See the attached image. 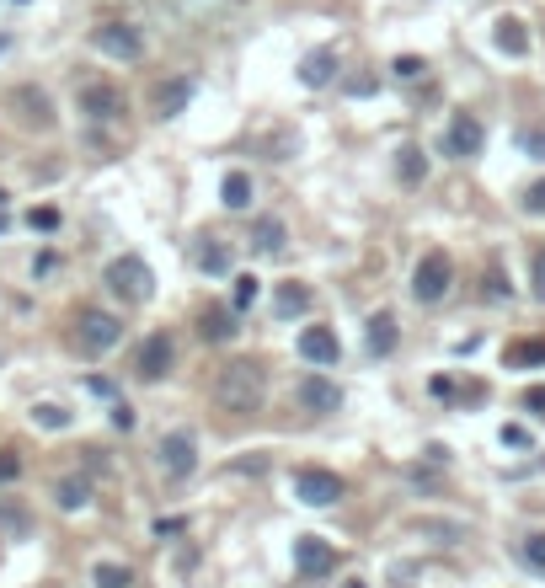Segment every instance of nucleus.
Returning a JSON list of instances; mask_svg holds the SVG:
<instances>
[{
    "label": "nucleus",
    "instance_id": "obj_1",
    "mask_svg": "<svg viewBox=\"0 0 545 588\" xmlns=\"http://www.w3.org/2000/svg\"><path fill=\"white\" fill-rule=\"evenodd\" d=\"M214 401H220L225 412H236V417L262 412V401H268V369H262L257 359L225 364L220 380H214Z\"/></svg>",
    "mask_w": 545,
    "mask_h": 588
},
{
    "label": "nucleus",
    "instance_id": "obj_2",
    "mask_svg": "<svg viewBox=\"0 0 545 588\" xmlns=\"http://www.w3.org/2000/svg\"><path fill=\"white\" fill-rule=\"evenodd\" d=\"M102 284L113 289L123 305H145L150 294H155V273H150V262H145V257L123 252V257H113V262H107Z\"/></svg>",
    "mask_w": 545,
    "mask_h": 588
},
{
    "label": "nucleus",
    "instance_id": "obj_3",
    "mask_svg": "<svg viewBox=\"0 0 545 588\" xmlns=\"http://www.w3.org/2000/svg\"><path fill=\"white\" fill-rule=\"evenodd\" d=\"M449 289H455V257L433 246V252H423L417 268H412V294H417V305H439Z\"/></svg>",
    "mask_w": 545,
    "mask_h": 588
},
{
    "label": "nucleus",
    "instance_id": "obj_4",
    "mask_svg": "<svg viewBox=\"0 0 545 588\" xmlns=\"http://www.w3.org/2000/svg\"><path fill=\"white\" fill-rule=\"evenodd\" d=\"M91 49L118 59V65H139V59H145V38H139V27H129V22H97L91 27Z\"/></svg>",
    "mask_w": 545,
    "mask_h": 588
},
{
    "label": "nucleus",
    "instance_id": "obj_5",
    "mask_svg": "<svg viewBox=\"0 0 545 588\" xmlns=\"http://www.w3.org/2000/svg\"><path fill=\"white\" fill-rule=\"evenodd\" d=\"M75 343L86 353H113L123 343V321L113 311H97V305H86L81 316H75Z\"/></svg>",
    "mask_w": 545,
    "mask_h": 588
},
{
    "label": "nucleus",
    "instance_id": "obj_6",
    "mask_svg": "<svg viewBox=\"0 0 545 588\" xmlns=\"http://www.w3.org/2000/svg\"><path fill=\"white\" fill-rule=\"evenodd\" d=\"M75 107H81L86 123H123V113H129V102L113 81H86L75 91Z\"/></svg>",
    "mask_w": 545,
    "mask_h": 588
},
{
    "label": "nucleus",
    "instance_id": "obj_7",
    "mask_svg": "<svg viewBox=\"0 0 545 588\" xmlns=\"http://www.w3.org/2000/svg\"><path fill=\"white\" fill-rule=\"evenodd\" d=\"M342 476L337 471H321V466H300L294 471V498H300L305 508H332V503H342Z\"/></svg>",
    "mask_w": 545,
    "mask_h": 588
},
{
    "label": "nucleus",
    "instance_id": "obj_8",
    "mask_svg": "<svg viewBox=\"0 0 545 588\" xmlns=\"http://www.w3.org/2000/svg\"><path fill=\"white\" fill-rule=\"evenodd\" d=\"M6 107L17 113L22 129H33V134H49L54 129V102H49V91H43V86H17L6 97Z\"/></svg>",
    "mask_w": 545,
    "mask_h": 588
},
{
    "label": "nucleus",
    "instance_id": "obj_9",
    "mask_svg": "<svg viewBox=\"0 0 545 588\" xmlns=\"http://www.w3.org/2000/svg\"><path fill=\"white\" fill-rule=\"evenodd\" d=\"M161 471L171 476V482H182V476L198 471V439L188 428H177V433H166V439H161Z\"/></svg>",
    "mask_w": 545,
    "mask_h": 588
},
{
    "label": "nucleus",
    "instance_id": "obj_10",
    "mask_svg": "<svg viewBox=\"0 0 545 588\" xmlns=\"http://www.w3.org/2000/svg\"><path fill=\"white\" fill-rule=\"evenodd\" d=\"M171 359H177V348H171V337L166 332H150L145 343H139V359H134V375L155 385V380H166L171 375Z\"/></svg>",
    "mask_w": 545,
    "mask_h": 588
},
{
    "label": "nucleus",
    "instance_id": "obj_11",
    "mask_svg": "<svg viewBox=\"0 0 545 588\" xmlns=\"http://www.w3.org/2000/svg\"><path fill=\"white\" fill-rule=\"evenodd\" d=\"M294 401H300L305 412H316V417L342 412V391H337V380H326V375H300V385H294Z\"/></svg>",
    "mask_w": 545,
    "mask_h": 588
},
{
    "label": "nucleus",
    "instance_id": "obj_12",
    "mask_svg": "<svg viewBox=\"0 0 545 588\" xmlns=\"http://www.w3.org/2000/svg\"><path fill=\"white\" fill-rule=\"evenodd\" d=\"M444 145H449V156L471 161V156H481V145H487V129H481V118H476V113H455V118H449Z\"/></svg>",
    "mask_w": 545,
    "mask_h": 588
},
{
    "label": "nucleus",
    "instance_id": "obj_13",
    "mask_svg": "<svg viewBox=\"0 0 545 588\" xmlns=\"http://www.w3.org/2000/svg\"><path fill=\"white\" fill-rule=\"evenodd\" d=\"M294 567L305 578H326V572H337V551L321 535H294Z\"/></svg>",
    "mask_w": 545,
    "mask_h": 588
},
{
    "label": "nucleus",
    "instance_id": "obj_14",
    "mask_svg": "<svg viewBox=\"0 0 545 588\" xmlns=\"http://www.w3.org/2000/svg\"><path fill=\"white\" fill-rule=\"evenodd\" d=\"M396 343H401L396 316L391 311H375V316H369V327H364V348L375 353V359H385V353H396Z\"/></svg>",
    "mask_w": 545,
    "mask_h": 588
},
{
    "label": "nucleus",
    "instance_id": "obj_15",
    "mask_svg": "<svg viewBox=\"0 0 545 588\" xmlns=\"http://www.w3.org/2000/svg\"><path fill=\"white\" fill-rule=\"evenodd\" d=\"M300 353L310 364H337L342 359V343H337V332H326V327H305L300 332Z\"/></svg>",
    "mask_w": 545,
    "mask_h": 588
},
{
    "label": "nucleus",
    "instance_id": "obj_16",
    "mask_svg": "<svg viewBox=\"0 0 545 588\" xmlns=\"http://www.w3.org/2000/svg\"><path fill=\"white\" fill-rule=\"evenodd\" d=\"M188 102H193V81H188V75H177V81L155 86V118H177Z\"/></svg>",
    "mask_w": 545,
    "mask_h": 588
},
{
    "label": "nucleus",
    "instance_id": "obj_17",
    "mask_svg": "<svg viewBox=\"0 0 545 588\" xmlns=\"http://www.w3.org/2000/svg\"><path fill=\"white\" fill-rule=\"evenodd\" d=\"M241 327H236V311H225V305H209L204 316H198V337L204 343H230Z\"/></svg>",
    "mask_w": 545,
    "mask_h": 588
},
{
    "label": "nucleus",
    "instance_id": "obj_18",
    "mask_svg": "<svg viewBox=\"0 0 545 588\" xmlns=\"http://www.w3.org/2000/svg\"><path fill=\"white\" fill-rule=\"evenodd\" d=\"M396 177H401V188H423V182H428V156H423V145H401V150H396Z\"/></svg>",
    "mask_w": 545,
    "mask_h": 588
},
{
    "label": "nucleus",
    "instance_id": "obj_19",
    "mask_svg": "<svg viewBox=\"0 0 545 588\" xmlns=\"http://www.w3.org/2000/svg\"><path fill=\"white\" fill-rule=\"evenodd\" d=\"M492 43H497L503 54H513V59H524V54H529V33H524V22H519V17H497Z\"/></svg>",
    "mask_w": 545,
    "mask_h": 588
},
{
    "label": "nucleus",
    "instance_id": "obj_20",
    "mask_svg": "<svg viewBox=\"0 0 545 588\" xmlns=\"http://www.w3.org/2000/svg\"><path fill=\"white\" fill-rule=\"evenodd\" d=\"M332 70H337V54H332V49H310V54L300 59V81H305L310 91L332 81Z\"/></svg>",
    "mask_w": 545,
    "mask_h": 588
},
{
    "label": "nucleus",
    "instance_id": "obj_21",
    "mask_svg": "<svg viewBox=\"0 0 545 588\" xmlns=\"http://www.w3.org/2000/svg\"><path fill=\"white\" fill-rule=\"evenodd\" d=\"M54 503L65 508V514H81V508H91V482L86 476H65V482L54 487Z\"/></svg>",
    "mask_w": 545,
    "mask_h": 588
},
{
    "label": "nucleus",
    "instance_id": "obj_22",
    "mask_svg": "<svg viewBox=\"0 0 545 588\" xmlns=\"http://www.w3.org/2000/svg\"><path fill=\"white\" fill-rule=\"evenodd\" d=\"M284 220H273V214H262V220L252 225V246H257V252H268V257H278V252H284Z\"/></svg>",
    "mask_w": 545,
    "mask_h": 588
},
{
    "label": "nucleus",
    "instance_id": "obj_23",
    "mask_svg": "<svg viewBox=\"0 0 545 588\" xmlns=\"http://www.w3.org/2000/svg\"><path fill=\"white\" fill-rule=\"evenodd\" d=\"M503 364H508V369L545 364V337H524V343H508V348H503Z\"/></svg>",
    "mask_w": 545,
    "mask_h": 588
},
{
    "label": "nucleus",
    "instance_id": "obj_24",
    "mask_svg": "<svg viewBox=\"0 0 545 588\" xmlns=\"http://www.w3.org/2000/svg\"><path fill=\"white\" fill-rule=\"evenodd\" d=\"M220 198H225V209H252V177L246 172H225V182H220Z\"/></svg>",
    "mask_w": 545,
    "mask_h": 588
},
{
    "label": "nucleus",
    "instance_id": "obj_25",
    "mask_svg": "<svg viewBox=\"0 0 545 588\" xmlns=\"http://www.w3.org/2000/svg\"><path fill=\"white\" fill-rule=\"evenodd\" d=\"M273 311L284 316V321L289 316H305L310 311V289L305 284H284V289H278V300H273Z\"/></svg>",
    "mask_w": 545,
    "mask_h": 588
},
{
    "label": "nucleus",
    "instance_id": "obj_26",
    "mask_svg": "<svg viewBox=\"0 0 545 588\" xmlns=\"http://www.w3.org/2000/svg\"><path fill=\"white\" fill-rule=\"evenodd\" d=\"M91 583H97V588H134V572L123 562H97V567H91Z\"/></svg>",
    "mask_w": 545,
    "mask_h": 588
},
{
    "label": "nucleus",
    "instance_id": "obj_27",
    "mask_svg": "<svg viewBox=\"0 0 545 588\" xmlns=\"http://www.w3.org/2000/svg\"><path fill=\"white\" fill-rule=\"evenodd\" d=\"M198 268L214 273V278H225V273H230V246H220V241H204V246H198Z\"/></svg>",
    "mask_w": 545,
    "mask_h": 588
},
{
    "label": "nucleus",
    "instance_id": "obj_28",
    "mask_svg": "<svg viewBox=\"0 0 545 588\" xmlns=\"http://www.w3.org/2000/svg\"><path fill=\"white\" fill-rule=\"evenodd\" d=\"M257 294H262V278H257V273H241L236 289H230V311H252Z\"/></svg>",
    "mask_w": 545,
    "mask_h": 588
},
{
    "label": "nucleus",
    "instance_id": "obj_29",
    "mask_svg": "<svg viewBox=\"0 0 545 588\" xmlns=\"http://www.w3.org/2000/svg\"><path fill=\"white\" fill-rule=\"evenodd\" d=\"M417 530L433 535L439 546H455V540H465V524H455V519H417Z\"/></svg>",
    "mask_w": 545,
    "mask_h": 588
},
{
    "label": "nucleus",
    "instance_id": "obj_30",
    "mask_svg": "<svg viewBox=\"0 0 545 588\" xmlns=\"http://www.w3.org/2000/svg\"><path fill=\"white\" fill-rule=\"evenodd\" d=\"M519 556H524V567L545 572V530H540V535H524V540H519Z\"/></svg>",
    "mask_w": 545,
    "mask_h": 588
},
{
    "label": "nucleus",
    "instance_id": "obj_31",
    "mask_svg": "<svg viewBox=\"0 0 545 588\" xmlns=\"http://www.w3.org/2000/svg\"><path fill=\"white\" fill-rule=\"evenodd\" d=\"M33 423H38V428H70V412L54 407V401H38V407H33Z\"/></svg>",
    "mask_w": 545,
    "mask_h": 588
},
{
    "label": "nucleus",
    "instance_id": "obj_32",
    "mask_svg": "<svg viewBox=\"0 0 545 588\" xmlns=\"http://www.w3.org/2000/svg\"><path fill=\"white\" fill-rule=\"evenodd\" d=\"M524 214H529V220H540V214H545V177L524 188Z\"/></svg>",
    "mask_w": 545,
    "mask_h": 588
},
{
    "label": "nucleus",
    "instance_id": "obj_33",
    "mask_svg": "<svg viewBox=\"0 0 545 588\" xmlns=\"http://www.w3.org/2000/svg\"><path fill=\"white\" fill-rule=\"evenodd\" d=\"M17 476H22V455L17 450H0V487L17 482Z\"/></svg>",
    "mask_w": 545,
    "mask_h": 588
},
{
    "label": "nucleus",
    "instance_id": "obj_34",
    "mask_svg": "<svg viewBox=\"0 0 545 588\" xmlns=\"http://www.w3.org/2000/svg\"><path fill=\"white\" fill-rule=\"evenodd\" d=\"M519 145H524V156L545 161V129H524V134H519Z\"/></svg>",
    "mask_w": 545,
    "mask_h": 588
},
{
    "label": "nucleus",
    "instance_id": "obj_35",
    "mask_svg": "<svg viewBox=\"0 0 545 588\" xmlns=\"http://www.w3.org/2000/svg\"><path fill=\"white\" fill-rule=\"evenodd\" d=\"M391 70L401 75V81H417V75H423V59H417V54H401L396 65H391Z\"/></svg>",
    "mask_w": 545,
    "mask_h": 588
},
{
    "label": "nucleus",
    "instance_id": "obj_36",
    "mask_svg": "<svg viewBox=\"0 0 545 588\" xmlns=\"http://www.w3.org/2000/svg\"><path fill=\"white\" fill-rule=\"evenodd\" d=\"M503 444H508V450H529V428L508 423V428H503Z\"/></svg>",
    "mask_w": 545,
    "mask_h": 588
},
{
    "label": "nucleus",
    "instance_id": "obj_37",
    "mask_svg": "<svg viewBox=\"0 0 545 588\" xmlns=\"http://www.w3.org/2000/svg\"><path fill=\"white\" fill-rule=\"evenodd\" d=\"M27 225H33V230H54L59 214H54V209H33V214H27Z\"/></svg>",
    "mask_w": 545,
    "mask_h": 588
},
{
    "label": "nucleus",
    "instance_id": "obj_38",
    "mask_svg": "<svg viewBox=\"0 0 545 588\" xmlns=\"http://www.w3.org/2000/svg\"><path fill=\"white\" fill-rule=\"evenodd\" d=\"M524 407L535 412V417H545V385H529V391H524Z\"/></svg>",
    "mask_w": 545,
    "mask_h": 588
},
{
    "label": "nucleus",
    "instance_id": "obj_39",
    "mask_svg": "<svg viewBox=\"0 0 545 588\" xmlns=\"http://www.w3.org/2000/svg\"><path fill=\"white\" fill-rule=\"evenodd\" d=\"M487 300H508V284H503V273H487Z\"/></svg>",
    "mask_w": 545,
    "mask_h": 588
},
{
    "label": "nucleus",
    "instance_id": "obj_40",
    "mask_svg": "<svg viewBox=\"0 0 545 588\" xmlns=\"http://www.w3.org/2000/svg\"><path fill=\"white\" fill-rule=\"evenodd\" d=\"M535 300L545 305V246L535 252Z\"/></svg>",
    "mask_w": 545,
    "mask_h": 588
},
{
    "label": "nucleus",
    "instance_id": "obj_41",
    "mask_svg": "<svg viewBox=\"0 0 545 588\" xmlns=\"http://www.w3.org/2000/svg\"><path fill=\"white\" fill-rule=\"evenodd\" d=\"M0 524H6V530H27V514L22 508H0Z\"/></svg>",
    "mask_w": 545,
    "mask_h": 588
},
{
    "label": "nucleus",
    "instance_id": "obj_42",
    "mask_svg": "<svg viewBox=\"0 0 545 588\" xmlns=\"http://www.w3.org/2000/svg\"><path fill=\"white\" fill-rule=\"evenodd\" d=\"M113 428L129 433V428H134V407H123V401H118V407H113Z\"/></svg>",
    "mask_w": 545,
    "mask_h": 588
},
{
    "label": "nucleus",
    "instance_id": "obj_43",
    "mask_svg": "<svg viewBox=\"0 0 545 588\" xmlns=\"http://www.w3.org/2000/svg\"><path fill=\"white\" fill-rule=\"evenodd\" d=\"M348 91H353V97H369V91H375V75H353Z\"/></svg>",
    "mask_w": 545,
    "mask_h": 588
},
{
    "label": "nucleus",
    "instance_id": "obj_44",
    "mask_svg": "<svg viewBox=\"0 0 545 588\" xmlns=\"http://www.w3.org/2000/svg\"><path fill=\"white\" fill-rule=\"evenodd\" d=\"M6 230H11V220H6V209H0V236H6Z\"/></svg>",
    "mask_w": 545,
    "mask_h": 588
},
{
    "label": "nucleus",
    "instance_id": "obj_45",
    "mask_svg": "<svg viewBox=\"0 0 545 588\" xmlns=\"http://www.w3.org/2000/svg\"><path fill=\"white\" fill-rule=\"evenodd\" d=\"M6 49H11V38H6V33H0V54H6Z\"/></svg>",
    "mask_w": 545,
    "mask_h": 588
},
{
    "label": "nucleus",
    "instance_id": "obj_46",
    "mask_svg": "<svg viewBox=\"0 0 545 588\" xmlns=\"http://www.w3.org/2000/svg\"><path fill=\"white\" fill-rule=\"evenodd\" d=\"M348 588H364V578H353V583H348Z\"/></svg>",
    "mask_w": 545,
    "mask_h": 588
}]
</instances>
